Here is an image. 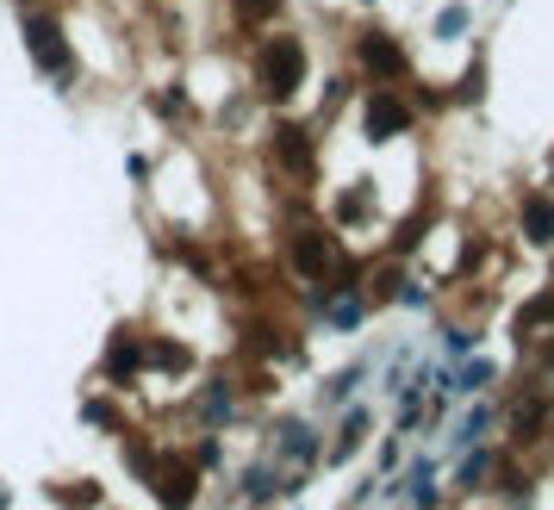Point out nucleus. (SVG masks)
Instances as JSON below:
<instances>
[{
  "label": "nucleus",
  "mask_w": 554,
  "mask_h": 510,
  "mask_svg": "<svg viewBox=\"0 0 554 510\" xmlns=\"http://www.w3.org/2000/svg\"><path fill=\"white\" fill-rule=\"evenodd\" d=\"M355 57H361V68H368V75H381V81H392V75L405 68V50H399L392 37H381V32L361 37V50H355Z\"/></svg>",
  "instance_id": "nucleus-5"
},
{
  "label": "nucleus",
  "mask_w": 554,
  "mask_h": 510,
  "mask_svg": "<svg viewBox=\"0 0 554 510\" xmlns=\"http://www.w3.org/2000/svg\"><path fill=\"white\" fill-rule=\"evenodd\" d=\"M523 237H529V243H554V200H549V193L523 200Z\"/></svg>",
  "instance_id": "nucleus-7"
},
{
  "label": "nucleus",
  "mask_w": 554,
  "mask_h": 510,
  "mask_svg": "<svg viewBox=\"0 0 554 510\" xmlns=\"http://www.w3.org/2000/svg\"><path fill=\"white\" fill-rule=\"evenodd\" d=\"M26 37H32L37 68H44L50 81H69V75H75V57H69V44H63V32H57V19L32 13V19H26Z\"/></svg>",
  "instance_id": "nucleus-2"
},
{
  "label": "nucleus",
  "mask_w": 554,
  "mask_h": 510,
  "mask_svg": "<svg viewBox=\"0 0 554 510\" xmlns=\"http://www.w3.org/2000/svg\"><path fill=\"white\" fill-rule=\"evenodd\" d=\"M293 268L306 274V280H318V274L330 268V243H324V231H299V237H293Z\"/></svg>",
  "instance_id": "nucleus-6"
},
{
  "label": "nucleus",
  "mask_w": 554,
  "mask_h": 510,
  "mask_svg": "<svg viewBox=\"0 0 554 510\" xmlns=\"http://www.w3.org/2000/svg\"><path fill=\"white\" fill-rule=\"evenodd\" d=\"M480 81H486V75H480V63H474V68H467V81H461V100H467V106L480 100Z\"/></svg>",
  "instance_id": "nucleus-14"
},
{
  "label": "nucleus",
  "mask_w": 554,
  "mask_h": 510,
  "mask_svg": "<svg viewBox=\"0 0 554 510\" xmlns=\"http://www.w3.org/2000/svg\"><path fill=\"white\" fill-rule=\"evenodd\" d=\"M150 485L162 492V505L169 510L193 505V467H187V461H156V467H150Z\"/></svg>",
  "instance_id": "nucleus-3"
},
{
  "label": "nucleus",
  "mask_w": 554,
  "mask_h": 510,
  "mask_svg": "<svg viewBox=\"0 0 554 510\" xmlns=\"http://www.w3.org/2000/svg\"><path fill=\"white\" fill-rule=\"evenodd\" d=\"M405 125H412V112H405V100H399V94H374V100H368V137H374V143H386V137H399L405 131Z\"/></svg>",
  "instance_id": "nucleus-4"
},
{
  "label": "nucleus",
  "mask_w": 554,
  "mask_h": 510,
  "mask_svg": "<svg viewBox=\"0 0 554 510\" xmlns=\"http://www.w3.org/2000/svg\"><path fill=\"white\" fill-rule=\"evenodd\" d=\"M156 361H162V368H187V349H174V342H156Z\"/></svg>",
  "instance_id": "nucleus-13"
},
{
  "label": "nucleus",
  "mask_w": 554,
  "mask_h": 510,
  "mask_svg": "<svg viewBox=\"0 0 554 510\" xmlns=\"http://www.w3.org/2000/svg\"><path fill=\"white\" fill-rule=\"evenodd\" d=\"M436 32H443V37L467 32V13H461V6H449V13H443V19H436Z\"/></svg>",
  "instance_id": "nucleus-12"
},
{
  "label": "nucleus",
  "mask_w": 554,
  "mask_h": 510,
  "mask_svg": "<svg viewBox=\"0 0 554 510\" xmlns=\"http://www.w3.org/2000/svg\"><path fill=\"white\" fill-rule=\"evenodd\" d=\"M256 68H262V88H268L275 100H287V94L306 81V44H299V37H268L262 57H256Z\"/></svg>",
  "instance_id": "nucleus-1"
},
{
  "label": "nucleus",
  "mask_w": 554,
  "mask_h": 510,
  "mask_svg": "<svg viewBox=\"0 0 554 510\" xmlns=\"http://www.w3.org/2000/svg\"><path fill=\"white\" fill-rule=\"evenodd\" d=\"M243 13H275V0H243Z\"/></svg>",
  "instance_id": "nucleus-15"
},
{
  "label": "nucleus",
  "mask_w": 554,
  "mask_h": 510,
  "mask_svg": "<svg viewBox=\"0 0 554 510\" xmlns=\"http://www.w3.org/2000/svg\"><path fill=\"white\" fill-rule=\"evenodd\" d=\"M106 368H112V380H131L138 374V342H112V355H106Z\"/></svg>",
  "instance_id": "nucleus-10"
},
{
  "label": "nucleus",
  "mask_w": 554,
  "mask_h": 510,
  "mask_svg": "<svg viewBox=\"0 0 554 510\" xmlns=\"http://www.w3.org/2000/svg\"><path fill=\"white\" fill-rule=\"evenodd\" d=\"M423 224H430V212H417L412 224H399V237H392V249H417V243H423Z\"/></svg>",
  "instance_id": "nucleus-11"
},
{
  "label": "nucleus",
  "mask_w": 554,
  "mask_h": 510,
  "mask_svg": "<svg viewBox=\"0 0 554 510\" xmlns=\"http://www.w3.org/2000/svg\"><path fill=\"white\" fill-rule=\"evenodd\" d=\"M280 156H287V169H306V162H312V137H306V125H280Z\"/></svg>",
  "instance_id": "nucleus-8"
},
{
  "label": "nucleus",
  "mask_w": 554,
  "mask_h": 510,
  "mask_svg": "<svg viewBox=\"0 0 554 510\" xmlns=\"http://www.w3.org/2000/svg\"><path fill=\"white\" fill-rule=\"evenodd\" d=\"M549 317H554V293H536V299L517 311V337H536V330H542Z\"/></svg>",
  "instance_id": "nucleus-9"
}]
</instances>
